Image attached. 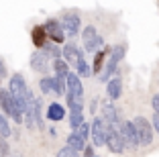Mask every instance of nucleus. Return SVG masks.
<instances>
[{
    "label": "nucleus",
    "instance_id": "27",
    "mask_svg": "<svg viewBox=\"0 0 159 157\" xmlns=\"http://www.w3.org/2000/svg\"><path fill=\"white\" fill-rule=\"evenodd\" d=\"M43 51H45V53H47L49 57H53V59H59V57H61V51L57 49L55 45H49V47H45Z\"/></svg>",
    "mask_w": 159,
    "mask_h": 157
},
{
    "label": "nucleus",
    "instance_id": "25",
    "mask_svg": "<svg viewBox=\"0 0 159 157\" xmlns=\"http://www.w3.org/2000/svg\"><path fill=\"white\" fill-rule=\"evenodd\" d=\"M74 133L86 141V139H88V135H90V125H88V122H82V125H80L78 129H74Z\"/></svg>",
    "mask_w": 159,
    "mask_h": 157
},
{
    "label": "nucleus",
    "instance_id": "16",
    "mask_svg": "<svg viewBox=\"0 0 159 157\" xmlns=\"http://www.w3.org/2000/svg\"><path fill=\"white\" fill-rule=\"evenodd\" d=\"M51 67H53V72H55L57 78H66V76L70 74V67H67V63L61 59V57H59V59H53Z\"/></svg>",
    "mask_w": 159,
    "mask_h": 157
},
{
    "label": "nucleus",
    "instance_id": "21",
    "mask_svg": "<svg viewBox=\"0 0 159 157\" xmlns=\"http://www.w3.org/2000/svg\"><path fill=\"white\" fill-rule=\"evenodd\" d=\"M51 82H53V92L57 94V96H63L66 94V78H51Z\"/></svg>",
    "mask_w": 159,
    "mask_h": 157
},
{
    "label": "nucleus",
    "instance_id": "15",
    "mask_svg": "<svg viewBox=\"0 0 159 157\" xmlns=\"http://www.w3.org/2000/svg\"><path fill=\"white\" fill-rule=\"evenodd\" d=\"M63 116H66V108L61 104H57V102L49 104V108H47V118L49 120H61Z\"/></svg>",
    "mask_w": 159,
    "mask_h": 157
},
{
    "label": "nucleus",
    "instance_id": "22",
    "mask_svg": "<svg viewBox=\"0 0 159 157\" xmlns=\"http://www.w3.org/2000/svg\"><path fill=\"white\" fill-rule=\"evenodd\" d=\"M75 67H78V76H82V78H88L90 76V72L92 69L88 67V63H86V59H84V55L78 59V63H75Z\"/></svg>",
    "mask_w": 159,
    "mask_h": 157
},
{
    "label": "nucleus",
    "instance_id": "13",
    "mask_svg": "<svg viewBox=\"0 0 159 157\" xmlns=\"http://www.w3.org/2000/svg\"><path fill=\"white\" fill-rule=\"evenodd\" d=\"M61 53H63V61H66L67 65H70V63L75 65V63H78V59L82 57V51L75 47V43H66V47H63Z\"/></svg>",
    "mask_w": 159,
    "mask_h": 157
},
{
    "label": "nucleus",
    "instance_id": "23",
    "mask_svg": "<svg viewBox=\"0 0 159 157\" xmlns=\"http://www.w3.org/2000/svg\"><path fill=\"white\" fill-rule=\"evenodd\" d=\"M10 135H12V129H10L8 120L4 114H0V137H10Z\"/></svg>",
    "mask_w": 159,
    "mask_h": 157
},
{
    "label": "nucleus",
    "instance_id": "20",
    "mask_svg": "<svg viewBox=\"0 0 159 157\" xmlns=\"http://www.w3.org/2000/svg\"><path fill=\"white\" fill-rule=\"evenodd\" d=\"M104 57H106V49H100V51H96V55H94V65H92V72H94V74H98L100 69H102Z\"/></svg>",
    "mask_w": 159,
    "mask_h": 157
},
{
    "label": "nucleus",
    "instance_id": "4",
    "mask_svg": "<svg viewBox=\"0 0 159 157\" xmlns=\"http://www.w3.org/2000/svg\"><path fill=\"white\" fill-rule=\"evenodd\" d=\"M8 92L10 96L14 98L16 102H20V104H25V98H27V82H25V78L20 74H14L12 78H10V84H8Z\"/></svg>",
    "mask_w": 159,
    "mask_h": 157
},
{
    "label": "nucleus",
    "instance_id": "26",
    "mask_svg": "<svg viewBox=\"0 0 159 157\" xmlns=\"http://www.w3.org/2000/svg\"><path fill=\"white\" fill-rule=\"evenodd\" d=\"M57 157H80V153L74 151L71 147H63V149H59V151H57Z\"/></svg>",
    "mask_w": 159,
    "mask_h": 157
},
{
    "label": "nucleus",
    "instance_id": "8",
    "mask_svg": "<svg viewBox=\"0 0 159 157\" xmlns=\"http://www.w3.org/2000/svg\"><path fill=\"white\" fill-rule=\"evenodd\" d=\"M90 133H92V141L96 147H106V139H104V133H106V122L102 118H94L92 127H90Z\"/></svg>",
    "mask_w": 159,
    "mask_h": 157
},
{
    "label": "nucleus",
    "instance_id": "31",
    "mask_svg": "<svg viewBox=\"0 0 159 157\" xmlns=\"http://www.w3.org/2000/svg\"><path fill=\"white\" fill-rule=\"evenodd\" d=\"M151 127H153V129L157 131V135H159V114H153V125Z\"/></svg>",
    "mask_w": 159,
    "mask_h": 157
},
{
    "label": "nucleus",
    "instance_id": "18",
    "mask_svg": "<svg viewBox=\"0 0 159 157\" xmlns=\"http://www.w3.org/2000/svg\"><path fill=\"white\" fill-rule=\"evenodd\" d=\"M67 106H70V110H74V108H78V110H84V96L67 94Z\"/></svg>",
    "mask_w": 159,
    "mask_h": 157
},
{
    "label": "nucleus",
    "instance_id": "3",
    "mask_svg": "<svg viewBox=\"0 0 159 157\" xmlns=\"http://www.w3.org/2000/svg\"><path fill=\"white\" fill-rule=\"evenodd\" d=\"M82 43H84V49L88 51V53H96V51H100V47H102L104 41L98 35V31L88 25V27L82 31Z\"/></svg>",
    "mask_w": 159,
    "mask_h": 157
},
{
    "label": "nucleus",
    "instance_id": "19",
    "mask_svg": "<svg viewBox=\"0 0 159 157\" xmlns=\"http://www.w3.org/2000/svg\"><path fill=\"white\" fill-rule=\"evenodd\" d=\"M82 122H84V110L74 108V110L70 112V125H71V129H78Z\"/></svg>",
    "mask_w": 159,
    "mask_h": 157
},
{
    "label": "nucleus",
    "instance_id": "24",
    "mask_svg": "<svg viewBox=\"0 0 159 157\" xmlns=\"http://www.w3.org/2000/svg\"><path fill=\"white\" fill-rule=\"evenodd\" d=\"M39 88H41L43 94H51L53 92V82H51V78H49V76H45V78L39 82Z\"/></svg>",
    "mask_w": 159,
    "mask_h": 157
},
{
    "label": "nucleus",
    "instance_id": "14",
    "mask_svg": "<svg viewBox=\"0 0 159 157\" xmlns=\"http://www.w3.org/2000/svg\"><path fill=\"white\" fill-rule=\"evenodd\" d=\"M31 39H33V45L37 47V49H43V47H45V41H47L45 29H43L41 25L33 27V31H31Z\"/></svg>",
    "mask_w": 159,
    "mask_h": 157
},
{
    "label": "nucleus",
    "instance_id": "32",
    "mask_svg": "<svg viewBox=\"0 0 159 157\" xmlns=\"http://www.w3.org/2000/svg\"><path fill=\"white\" fill-rule=\"evenodd\" d=\"M84 151H86L84 157H94V149L92 147H84Z\"/></svg>",
    "mask_w": 159,
    "mask_h": 157
},
{
    "label": "nucleus",
    "instance_id": "6",
    "mask_svg": "<svg viewBox=\"0 0 159 157\" xmlns=\"http://www.w3.org/2000/svg\"><path fill=\"white\" fill-rule=\"evenodd\" d=\"M61 31H63V35H70V37H75L80 33V16L74 12H67L63 14V19H61Z\"/></svg>",
    "mask_w": 159,
    "mask_h": 157
},
{
    "label": "nucleus",
    "instance_id": "5",
    "mask_svg": "<svg viewBox=\"0 0 159 157\" xmlns=\"http://www.w3.org/2000/svg\"><path fill=\"white\" fill-rule=\"evenodd\" d=\"M120 139H122V145L129 149H137L139 147V139H137V131H135V125L133 120H125L120 122Z\"/></svg>",
    "mask_w": 159,
    "mask_h": 157
},
{
    "label": "nucleus",
    "instance_id": "29",
    "mask_svg": "<svg viewBox=\"0 0 159 157\" xmlns=\"http://www.w3.org/2000/svg\"><path fill=\"white\" fill-rule=\"evenodd\" d=\"M8 153V145H6V141H4V137L0 139V155H6Z\"/></svg>",
    "mask_w": 159,
    "mask_h": 157
},
{
    "label": "nucleus",
    "instance_id": "10",
    "mask_svg": "<svg viewBox=\"0 0 159 157\" xmlns=\"http://www.w3.org/2000/svg\"><path fill=\"white\" fill-rule=\"evenodd\" d=\"M104 139H106V145H108V149H110L112 153H122V151H125V145H122L120 135H118L116 131H112L108 125H106V133H104Z\"/></svg>",
    "mask_w": 159,
    "mask_h": 157
},
{
    "label": "nucleus",
    "instance_id": "33",
    "mask_svg": "<svg viewBox=\"0 0 159 157\" xmlns=\"http://www.w3.org/2000/svg\"><path fill=\"white\" fill-rule=\"evenodd\" d=\"M10 157H23V155H20V153H12V155H10Z\"/></svg>",
    "mask_w": 159,
    "mask_h": 157
},
{
    "label": "nucleus",
    "instance_id": "11",
    "mask_svg": "<svg viewBox=\"0 0 159 157\" xmlns=\"http://www.w3.org/2000/svg\"><path fill=\"white\" fill-rule=\"evenodd\" d=\"M66 92L67 94H75V96H84V86L78 74H67L66 76Z\"/></svg>",
    "mask_w": 159,
    "mask_h": 157
},
{
    "label": "nucleus",
    "instance_id": "30",
    "mask_svg": "<svg viewBox=\"0 0 159 157\" xmlns=\"http://www.w3.org/2000/svg\"><path fill=\"white\" fill-rule=\"evenodd\" d=\"M6 76V65H4V61H2V57H0V80Z\"/></svg>",
    "mask_w": 159,
    "mask_h": 157
},
{
    "label": "nucleus",
    "instance_id": "1",
    "mask_svg": "<svg viewBox=\"0 0 159 157\" xmlns=\"http://www.w3.org/2000/svg\"><path fill=\"white\" fill-rule=\"evenodd\" d=\"M125 53H126V47H125V45H114V47H112V51H110V59H108L106 69H104L102 74H100V82H102V84H106V80H110V76L116 72L118 63H120L122 57H125Z\"/></svg>",
    "mask_w": 159,
    "mask_h": 157
},
{
    "label": "nucleus",
    "instance_id": "17",
    "mask_svg": "<svg viewBox=\"0 0 159 157\" xmlns=\"http://www.w3.org/2000/svg\"><path fill=\"white\" fill-rule=\"evenodd\" d=\"M67 147H71L74 151H78V153H80L82 149L86 147V141H84L82 137H78L75 133H70V135H67Z\"/></svg>",
    "mask_w": 159,
    "mask_h": 157
},
{
    "label": "nucleus",
    "instance_id": "9",
    "mask_svg": "<svg viewBox=\"0 0 159 157\" xmlns=\"http://www.w3.org/2000/svg\"><path fill=\"white\" fill-rule=\"evenodd\" d=\"M43 29H45V35L51 39L53 43H63L66 35H63V31H61V25L57 23L55 19H49L45 25H43Z\"/></svg>",
    "mask_w": 159,
    "mask_h": 157
},
{
    "label": "nucleus",
    "instance_id": "2",
    "mask_svg": "<svg viewBox=\"0 0 159 157\" xmlns=\"http://www.w3.org/2000/svg\"><path fill=\"white\" fill-rule=\"evenodd\" d=\"M133 125L137 131V139H139V145H149L153 141V127L145 116H137L133 118Z\"/></svg>",
    "mask_w": 159,
    "mask_h": 157
},
{
    "label": "nucleus",
    "instance_id": "28",
    "mask_svg": "<svg viewBox=\"0 0 159 157\" xmlns=\"http://www.w3.org/2000/svg\"><path fill=\"white\" fill-rule=\"evenodd\" d=\"M151 106H153L155 114H159V94H155V96L151 98Z\"/></svg>",
    "mask_w": 159,
    "mask_h": 157
},
{
    "label": "nucleus",
    "instance_id": "12",
    "mask_svg": "<svg viewBox=\"0 0 159 157\" xmlns=\"http://www.w3.org/2000/svg\"><path fill=\"white\" fill-rule=\"evenodd\" d=\"M106 92L110 96V100H118L122 96V78L120 76H114L106 82Z\"/></svg>",
    "mask_w": 159,
    "mask_h": 157
},
{
    "label": "nucleus",
    "instance_id": "7",
    "mask_svg": "<svg viewBox=\"0 0 159 157\" xmlns=\"http://www.w3.org/2000/svg\"><path fill=\"white\" fill-rule=\"evenodd\" d=\"M49 55H47L43 49H37L31 55V69L33 72H39V74H47L49 72Z\"/></svg>",
    "mask_w": 159,
    "mask_h": 157
}]
</instances>
